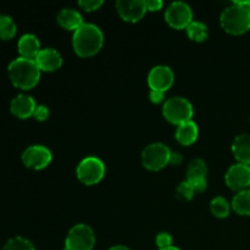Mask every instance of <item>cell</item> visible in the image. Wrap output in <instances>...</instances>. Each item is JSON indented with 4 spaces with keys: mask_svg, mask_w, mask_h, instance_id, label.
Returning <instances> with one entry per match:
<instances>
[{
    "mask_svg": "<svg viewBox=\"0 0 250 250\" xmlns=\"http://www.w3.org/2000/svg\"><path fill=\"white\" fill-rule=\"evenodd\" d=\"M232 151L239 164L250 165V134L244 133L236 137L232 144Z\"/></svg>",
    "mask_w": 250,
    "mask_h": 250,
    "instance_id": "2e32d148",
    "label": "cell"
},
{
    "mask_svg": "<svg viewBox=\"0 0 250 250\" xmlns=\"http://www.w3.org/2000/svg\"><path fill=\"white\" fill-rule=\"evenodd\" d=\"M177 193L182 199L185 200H190L193 197H194V189L193 187L190 186V183L188 181H185V182L180 183L177 188Z\"/></svg>",
    "mask_w": 250,
    "mask_h": 250,
    "instance_id": "d4e9b609",
    "label": "cell"
},
{
    "mask_svg": "<svg viewBox=\"0 0 250 250\" xmlns=\"http://www.w3.org/2000/svg\"><path fill=\"white\" fill-rule=\"evenodd\" d=\"M208 167L207 164L202 160V159H194L190 161L187 168V180L197 177H207Z\"/></svg>",
    "mask_w": 250,
    "mask_h": 250,
    "instance_id": "7402d4cb",
    "label": "cell"
},
{
    "mask_svg": "<svg viewBox=\"0 0 250 250\" xmlns=\"http://www.w3.org/2000/svg\"><path fill=\"white\" fill-rule=\"evenodd\" d=\"M225 181L231 189L237 192L248 189L250 186V166L239 163L234 164L226 172Z\"/></svg>",
    "mask_w": 250,
    "mask_h": 250,
    "instance_id": "30bf717a",
    "label": "cell"
},
{
    "mask_svg": "<svg viewBox=\"0 0 250 250\" xmlns=\"http://www.w3.org/2000/svg\"><path fill=\"white\" fill-rule=\"evenodd\" d=\"M210 210L214 216L219 217V219H225L229 215V204L225 198L217 197L210 203Z\"/></svg>",
    "mask_w": 250,
    "mask_h": 250,
    "instance_id": "44dd1931",
    "label": "cell"
},
{
    "mask_svg": "<svg viewBox=\"0 0 250 250\" xmlns=\"http://www.w3.org/2000/svg\"><path fill=\"white\" fill-rule=\"evenodd\" d=\"M63 250H68V249H66V248H65V249H63Z\"/></svg>",
    "mask_w": 250,
    "mask_h": 250,
    "instance_id": "e575fe53",
    "label": "cell"
},
{
    "mask_svg": "<svg viewBox=\"0 0 250 250\" xmlns=\"http://www.w3.org/2000/svg\"><path fill=\"white\" fill-rule=\"evenodd\" d=\"M9 76L12 84L20 89H32L41 78V70L34 60L17 58L9 65Z\"/></svg>",
    "mask_w": 250,
    "mask_h": 250,
    "instance_id": "3957f363",
    "label": "cell"
},
{
    "mask_svg": "<svg viewBox=\"0 0 250 250\" xmlns=\"http://www.w3.org/2000/svg\"><path fill=\"white\" fill-rule=\"evenodd\" d=\"M36 102L29 95L20 94L11 100L10 110L19 119H28L36 111Z\"/></svg>",
    "mask_w": 250,
    "mask_h": 250,
    "instance_id": "5bb4252c",
    "label": "cell"
},
{
    "mask_svg": "<svg viewBox=\"0 0 250 250\" xmlns=\"http://www.w3.org/2000/svg\"><path fill=\"white\" fill-rule=\"evenodd\" d=\"M104 44V36L100 28L92 23H83L75 31L72 38L73 50L81 58H89L99 53Z\"/></svg>",
    "mask_w": 250,
    "mask_h": 250,
    "instance_id": "6da1fadb",
    "label": "cell"
},
{
    "mask_svg": "<svg viewBox=\"0 0 250 250\" xmlns=\"http://www.w3.org/2000/svg\"><path fill=\"white\" fill-rule=\"evenodd\" d=\"M181 163H182V155L180 153H171L170 164H172V165H180Z\"/></svg>",
    "mask_w": 250,
    "mask_h": 250,
    "instance_id": "1f68e13d",
    "label": "cell"
},
{
    "mask_svg": "<svg viewBox=\"0 0 250 250\" xmlns=\"http://www.w3.org/2000/svg\"><path fill=\"white\" fill-rule=\"evenodd\" d=\"M199 136V129L195 122L188 121L180 125L176 129V139L180 142L182 146H190L194 143Z\"/></svg>",
    "mask_w": 250,
    "mask_h": 250,
    "instance_id": "ac0fdd59",
    "label": "cell"
},
{
    "mask_svg": "<svg viewBox=\"0 0 250 250\" xmlns=\"http://www.w3.org/2000/svg\"><path fill=\"white\" fill-rule=\"evenodd\" d=\"M103 4H104V2H103L102 0H81V1H78V5H80L84 11L88 12L95 11V10L99 9Z\"/></svg>",
    "mask_w": 250,
    "mask_h": 250,
    "instance_id": "484cf974",
    "label": "cell"
},
{
    "mask_svg": "<svg viewBox=\"0 0 250 250\" xmlns=\"http://www.w3.org/2000/svg\"><path fill=\"white\" fill-rule=\"evenodd\" d=\"M156 246L159 247V249H165L168 248V247H172V237L170 236L166 232H163V233H159L156 236Z\"/></svg>",
    "mask_w": 250,
    "mask_h": 250,
    "instance_id": "4316f807",
    "label": "cell"
},
{
    "mask_svg": "<svg viewBox=\"0 0 250 250\" xmlns=\"http://www.w3.org/2000/svg\"><path fill=\"white\" fill-rule=\"evenodd\" d=\"M2 250H36L33 244L23 237H15L6 242Z\"/></svg>",
    "mask_w": 250,
    "mask_h": 250,
    "instance_id": "cb8c5ba5",
    "label": "cell"
},
{
    "mask_svg": "<svg viewBox=\"0 0 250 250\" xmlns=\"http://www.w3.org/2000/svg\"><path fill=\"white\" fill-rule=\"evenodd\" d=\"M15 34H16V24L11 17L0 16V39L7 41L14 38Z\"/></svg>",
    "mask_w": 250,
    "mask_h": 250,
    "instance_id": "603a6c76",
    "label": "cell"
},
{
    "mask_svg": "<svg viewBox=\"0 0 250 250\" xmlns=\"http://www.w3.org/2000/svg\"><path fill=\"white\" fill-rule=\"evenodd\" d=\"M159 250H181V249H178L177 247H168V248H165V249H159Z\"/></svg>",
    "mask_w": 250,
    "mask_h": 250,
    "instance_id": "836d02e7",
    "label": "cell"
},
{
    "mask_svg": "<svg viewBox=\"0 0 250 250\" xmlns=\"http://www.w3.org/2000/svg\"><path fill=\"white\" fill-rule=\"evenodd\" d=\"M149 98H150V100L154 104H159V103H161L165 99V92H161V90H150Z\"/></svg>",
    "mask_w": 250,
    "mask_h": 250,
    "instance_id": "f546056e",
    "label": "cell"
},
{
    "mask_svg": "<svg viewBox=\"0 0 250 250\" xmlns=\"http://www.w3.org/2000/svg\"><path fill=\"white\" fill-rule=\"evenodd\" d=\"M116 9L121 19L126 22H138L148 11L144 0H119Z\"/></svg>",
    "mask_w": 250,
    "mask_h": 250,
    "instance_id": "8fae6325",
    "label": "cell"
},
{
    "mask_svg": "<svg viewBox=\"0 0 250 250\" xmlns=\"http://www.w3.org/2000/svg\"><path fill=\"white\" fill-rule=\"evenodd\" d=\"M33 116L36 117L38 121H45L46 119L49 117V109L44 105H38L36 107V111H34Z\"/></svg>",
    "mask_w": 250,
    "mask_h": 250,
    "instance_id": "f1b7e54d",
    "label": "cell"
},
{
    "mask_svg": "<svg viewBox=\"0 0 250 250\" xmlns=\"http://www.w3.org/2000/svg\"><path fill=\"white\" fill-rule=\"evenodd\" d=\"M146 2L148 11H159L164 5V2L161 0H148Z\"/></svg>",
    "mask_w": 250,
    "mask_h": 250,
    "instance_id": "4dcf8cb0",
    "label": "cell"
},
{
    "mask_svg": "<svg viewBox=\"0 0 250 250\" xmlns=\"http://www.w3.org/2000/svg\"><path fill=\"white\" fill-rule=\"evenodd\" d=\"M172 151L163 143H151L142 151V164L150 171H159L170 164Z\"/></svg>",
    "mask_w": 250,
    "mask_h": 250,
    "instance_id": "5b68a950",
    "label": "cell"
},
{
    "mask_svg": "<svg viewBox=\"0 0 250 250\" xmlns=\"http://www.w3.org/2000/svg\"><path fill=\"white\" fill-rule=\"evenodd\" d=\"M232 208L239 215H250V189H244L237 193L232 199Z\"/></svg>",
    "mask_w": 250,
    "mask_h": 250,
    "instance_id": "d6986e66",
    "label": "cell"
},
{
    "mask_svg": "<svg viewBox=\"0 0 250 250\" xmlns=\"http://www.w3.org/2000/svg\"><path fill=\"white\" fill-rule=\"evenodd\" d=\"M221 27L231 34H243L250 29V1H234L220 17Z\"/></svg>",
    "mask_w": 250,
    "mask_h": 250,
    "instance_id": "7a4b0ae2",
    "label": "cell"
},
{
    "mask_svg": "<svg viewBox=\"0 0 250 250\" xmlns=\"http://www.w3.org/2000/svg\"><path fill=\"white\" fill-rule=\"evenodd\" d=\"M165 20L172 28H187L193 22V11L186 2L175 1L166 9Z\"/></svg>",
    "mask_w": 250,
    "mask_h": 250,
    "instance_id": "ba28073f",
    "label": "cell"
},
{
    "mask_svg": "<svg viewBox=\"0 0 250 250\" xmlns=\"http://www.w3.org/2000/svg\"><path fill=\"white\" fill-rule=\"evenodd\" d=\"M188 37L194 42H204L208 38V27L207 24L199 21H193L189 26L186 28Z\"/></svg>",
    "mask_w": 250,
    "mask_h": 250,
    "instance_id": "ffe728a7",
    "label": "cell"
},
{
    "mask_svg": "<svg viewBox=\"0 0 250 250\" xmlns=\"http://www.w3.org/2000/svg\"><path fill=\"white\" fill-rule=\"evenodd\" d=\"M95 244V234L88 225L80 224L73 226L66 237V249L92 250Z\"/></svg>",
    "mask_w": 250,
    "mask_h": 250,
    "instance_id": "52a82bcc",
    "label": "cell"
},
{
    "mask_svg": "<svg viewBox=\"0 0 250 250\" xmlns=\"http://www.w3.org/2000/svg\"><path fill=\"white\" fill-rule=\"evenodd\" d=\"M109 250H131V249L127 248V247H125V246H115V247H112V248H110Z\"/></svg>",
    "mask_w": 250,
    "mask_h": 250,
    "instance_id": "d6a6232c",
    "label": "cell"
},
{
    "mask_svg": "<svg viewBox=\"0 0 250 250\" xmlns=\"http://www.w3.org/2000/svg\"><path fill=\"white\" fill-rule=\"evenodd\" d=\"M58 22L62 28L68 31H77L83 24V19L77 10L62 9L58 14Z\"/></svg>",
    "mask_w": 250,
    "mask_h": 250,
    "instance_id": "e0dca14e",
    "label": "cell"
},
{
    "mask_svg": "<svg viewBox=\"0 0 250 250\" xmlns=\"http://www.w3.org/2000/svg\"><path fill=\"white\" fill-rule=\"evenodd\" d=\"M163 114L168 122L180 126L185 122L192 121L194 110L192 104L186 98L173 97L165 102L163 106Z\"/></svg>",
    "mask_w": 250,
    "mask_h": 250,
    "instance_id": "277c9868",
    "label": "cell"
},
{
    "mask_svg": "<svg viewBox=\"0 0 250 250\" xmlns=\"http://www.w3.org/2000/svg\"><path fill=\"white\" fill-rule=\"evenodd\" d=\"M34 61L38 65L39 70L45 71V72H53V71L59 70L62 65V56L55 49L46 48L42 49Z\"/></svg>",
    "mask_w": 250,
    "mask_h": 250,
    "instance_id": "4fadbf2b",
    "label": "cell"
},
{
    "mask_svg": "<svg viewBox=\"0 0 250 250\" xmlns=\"http://www.w3.org/2000/svg\"><path fill=\"white\" fill-rule=\"evenodd\" d=\"M105 175V165L99 158L88 156L77 166V178L87 186L97 185Z\"/></svg>",
    "mask_w": 250,
    "mask_h": 250,
    "instance_id": "8992f818",
    "label": "cell"
},
{
    "mask_svg": "<svg viewBox=\"0 0 250 250\" xmlns=\"http://www.w3.org/2000/svg\"><path fill=\"white\" fill-rule=\"evenodd\" d=\"M19 53L21 58L31 59L34 60L37 55L39 54L41 49V43H39L38 38L33 34H24L20 38L19 41Z\"/></svg>",
    "mask_w": 250,
    "mask_h": 250,
    "instance_id": "9a60e30c",
    "label": "cell"
},
{
    "mask_svg": "<svg viewBox=\"0 0 250 250\" xmlns=\"http://www.w3.org/2000/svg\"><path fill=\"white\" fill-rule=\"evenodd\" d=\"M175 81V75L168 66L159 65L150 70L148 75V84L151 90L166 92Z\"/></svg>",
    "mask_w": 250,
    "mask_h": 250,
    "instance_id": "7c38bea8",
    "label": "cell"
},
{
    "mask_svg": "<svg viewBox=\"0 0 250 250\" xmlns=\"http://www.w3.org/2000/svg\"><path fill=\"white\" fill-rule=\"evenodd\" d=\"M190 183V186L193 187L194 192H204L207 189V177H197V178H190L187 180Z\"/></svg>",
    "mask_w": 250,
    "mask_h": 250,
    "instance_id": "83f0119b",
    "label": "cell"
},
{
    "mask_svg": "<svg viewBox=\"0 0 250 250\" xmlns=\"http://www.w3.org/2000/svg\"><path fill=\"white\" fill-rule=\"evenodd\" d=\"M53 160L51 151L43 146H28L22 154V161L24 165L33 170L45 168Z\"/></svg>",
    "mask_w": 250,
    "mask_h": 250,
    "instance_id": "9c48e42d",
    "label": "cell"
}]
</instances>
